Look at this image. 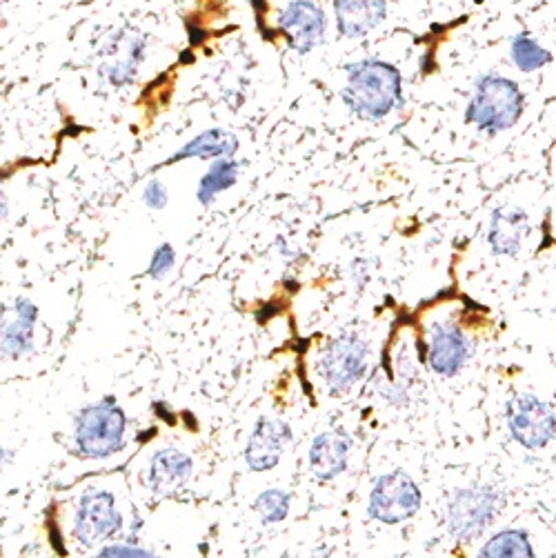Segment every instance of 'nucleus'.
<instances>
[{
	"label": "nucleus",
	"mask_w": 556,
	"mask_h": 558,
	"mask_svg": "<svg viewBox=\"0 0 556 558\" xmlns=\"http://www.w3.org/2000/svg\"><path fill=\"white\" fill-rule=\"evenodd\" d=\"M341 96L354 116L363 121H381L403 101L401 72L394 65L374 58L354 63L347 72Z\"/></svg>",
	"instance_id": "f257e3e1"
},
{
	"label": "nucleus",
	"mask_w": 556,
	"mask_h": 558,
	"mask_svg": "<svg viewBox=\"0 0 556 558\" xmlns=\"http://www.w3.org/2000/svg\"><path fill=\"white\" fill-rule=\"evenodd\" d=\"M523 114V92L514 81L499 74L476 78L465 121L479 132L499 134L519 123Z\"/></svg>",
	"instance_id": "f03ea898"
},
{
	"label": "nucleus",
	"mask_w": 556,
	"mask_h": 558,
	"mask_svg": "<svg viewBox=\"0 0 556 558\" xmlns=\"http://www.w3.org/2000/svg\"><path fill=\"white\" fill-rule=\"evenodd\" d=\"M127 416L112 398L76 416V445L87 458H107L123 447Z\"/></svg>",
	"instance_id": "7ed1b4c3"
},
{
	"label": "nucleus",
	"mask_w": 556,
	"mask_h": 558,
	"mask_svg": "<svg viewBox=\"0 0 556 558\" xmlns=\"http://www.w3.org/2000/svg\"><path fill=\"white\" fill-rule=\"evenodd\" d=\"M501 507L503 494L494 487L456 490L445 507V523L456 541H474L492 523L496 512H501Z\"/></svg>",
	"instance_id": "20e7f679"
},
{
	"label": "nucleus",
	"mask_w": 556,
	"mask_h": 558,
	"mask_svg": "<svg viewBox=\"0 0 556 558\" xmlns=\"http://www.w3.org/2000/svg\"><path fill=\"white\" fill-rule=\"evenodd\" d=\"M421 510V490L401 470L376 478L370 494V516L385 525L403 523Z\"/></svg>",
	"instance_id": "39448f33"
},
{
	"label": "nucleus",
	"mask_w": 556,
	"mask_h": 558,
	"mask_svg": "<svg viewBox=\"0 0 556 558\" xmlns=\"http://www.w3.org/2000/svg\"><path fill=\"white\" fill-rule=\"evenodd\" d=\"M512 438L528 450H541L556 434V414L548 403L532 394H519L508 407Z\"/></svg>",
	"instance_id": "423d86ee"
},
{
	"label": "nucleus",
	"mask_w": 556,
	"mask_h": 558,
	"mask_svg": "<svg viewBox=\"0 0 556 558\" xmlns=\"http://www.w3.org/2000/svg\"><path fill=\"white\" fill-rule=\"evenodd\" d=\"M367 370V345L359 336H339L325 347L319 358V374L334 392L350 390Z\"/></svg>",
	"instance_id": "0eeeda50"
},
{
	"label": "nucleus",
	"mask_w": 556,
	"mask_h": 558,
	"mask_svg": "<svg viewBox=\"0 0 556 558\" xmlns=\"http://www.w3.org/2000/svg\"><path fill=\"white\" fill-rule=\"evenodd\" d=\"M278 32L285 36L294 52L310 54L323 43L327 32L323 7L314 0H292L278 16Z\"/></svg>",
	"instance_id": "6e6552de"
},
{
	"label": "nucleus",
	"mask_w": 556,
	"mask_h": 558,
	"mask_svg": "<svg viewBox=\"0 0 556 558\" xmlns=\"http://www.w3.org/2000/svg\"><path fill=\"white\" fill-rule=\"evenodd\" d=\"M123 518L116 512L114 496L103 490H89L76 512L74 536L83 545H98L121 530Z\"/></svg>",
	"instance_id": "1a4fd4ad"
},
{
	"label": "nucleus",
	"mask_w": 556,
	"mask_h": 558,
	"mask_svg": "<svg viewBox=\"0 0 556 558\" xmlns=\"http://www.w3.org/2000/svg\"><path fill=\"white\" fill-rule=\"evenodd\" d=\"M292 441V430L278 418H261L254 425L250 441L245 447V461L254 472H267L278 465L285 447Z\"/></svg>",
	"instance_id": "9d476101"
},
{
	"label": "nucleus",
	"mask_w": 556,
	"mask_h": 558,
	"mask_svg": "<svg viewBox=\"0 0 556 558\" xmlns=\"http://www.w3.org/2000/svg\"><path fill=\"white\" fill-rule=\"evenodd\" d=\"M468 356L470 345L468 338L461 334V330H456L452 325H439L432 332L428 347V363L434 374L445 378L456 376L463 370V365L468 363Z\"/></svg>",
	"instance_id": "9b49d317"
},
{
	"label": "nucleus",
	"mask_w": 556,
	"mask_h": 558,
	"mask_svg": "<svg viewBox=\"0 0 556 558\" xmlns=\"http://www.w3.org/2000/svg\"><path fill=\"white\" fill-rule=\"evenodd\" d=\"M336 29L345 38L372 34L387 16V0H334Z\"/></svg>",
	"instance_id": "f8f14e48"
},
{
	"label": "nucleus",
	"mask_w": 556,
	"mask_h": 558,
	"mask_svg": "<svg viewBox=\"0 0 556 558\" xmlns=\"http://www.w3.org/2000/svg\"><path fill=\"white\" fill-rule=\"evenodd\" d=\"M352 441L343 432H323L312 441L310 467L321 481H332L345 472Z\"/></svg>",
	"instance_id": "ddd939ff"
},
{
	"label": "nucleus",
	"mask_w": 556,
	"mask_h": 558,
	"mask_svg": "<svg viewBox=\"0 0 556 558\" xmlns=\"http://www.w3.org/2000/svg\"><path fill=\"white\" fill-rule=\"evenodd\" d=\"M192 476V458L174 450V447H165V450L156 452L150 463V487L161 496H172L178 490H183L185 483Z\"/></svg>",
	"instance_id": "4468645a"
},
{
	"label": "nucleus",
	"mask_w": 556,
	"mask_h": 558,
	"mask_svg": "<svg viewBox=\"0 0 556 558\" xmlns=\"http://www.w3.org/2000/svg\"><path fill=\"white\" fill-rule=\"evenodd\" d=\"M525 232H528V214L521 207L503 205L492 214L488 243L494 254L514 256L519 254Z\"/></svg>",
	"instance_id": "2eb2a0df"
},
{
	"label": "nucleus",
	"mask_w": 556,
	"mask_h": 558,
	"mask_svg": "<svg viewBox=\"0 0 556 558\" xmlns=\"http://www.w3.org/2000/svg\"><path fill=\"white\" fill-rule=\"evenodd\" d=\"M36 323V307L29 301H18L12 316L0 323V358H21L32 350V330Z\"/></svg>",
	"instance_id": "dca6fc26"
},
{
	"label": "nucleus",
	"mask_w": 556,
	"mask_h": 558,
	"mask_svg": "<svg viewBox=\"0 0 556 558\" xmlns=\"http://www.w3.org/2000/svg\"><path fill=\"white\" fill-rule=\"evenodd\" d=\"M109 52H116L118 56L114 61H107L101 67V76L103 81H107L109 85H129L134 81V76L138 72V65L145 61V41L141 36L129 38V41L121 43V36L114 38V45Z\"/></svg>",
	"instance_id": "f3484780"
},
{
	"label": "nucleus",
	"mask_w": 556,
	"mask_h": 558,
	"mask_svg": "<svg viewBox=\"0 0 556 558\" xmlns=\"http://www.w3.org/2000/svg\"><path fill=\"white\" fill-rule=\"evenodd\" d=\"M238 149V138L227 132V129H207V132L198 134L194 141L187 143L185 147L170 158L167 163L176 161H187V158H205V161H216V158H232Z\"/></svg>",
	"instance_id": "a211bd4d"
},
{
	"label": "nucleus",
	"mask_w": 556,
	"mask_h": 558,
	"mask_svg": "<svg viewBox=\"0 0 556 558\" xmlns=\"http://www.w3.org/2000/svg\"><path fill=\"white\" fill-rule=\"evenodd\" d=\"M238 181V163L232 158H216V163L210 167L201 183H198V201L203 205H212L218 196L227 192Z\"/></svg>",
	"instance_id": "6ab92c4d"
},
{
	"label": "nucleus",
	"mask_w": 556,
	"mask_h": 558,
	"mask_svg": "<svg viewBox=\"0 0 556 558\" xmlns=\"http://www.w3.org/2000/svg\"><path fill=\"white\" fill-rule=\"evenodd\" d=\"M510 58L519 72L532 74L552 63V52H548L539 41H534L532 36L519 34L510 43Z\"/></svg>",
	"instance_id": "aec40b11"
},
{
	"label": "nucleus",
	"mask_w": 556,
	"mask_h": 558,
	"mask_svg": "<svg viewBox=\"0 0 556 558\" xmlns=\"http://www.w3.org/2000/svg\"><path fill=\"white\" fill-rule=\"evenodd\" d=\"M483 558H532L534 550L525 532L505 530L494 534L479 552Z\"/></svg>",
	"instance_id": "412c9836"
},
{
	"label": "nucleus",
	"mask_w": 556,
	"mask_h": 558,
	"mask_svg": "<svg viewBox=\"0 0 556 558\" xmlns=\"http://www.w3.org/2000/svg\"><path fill=\"white\" fill-rule=\"evenodd\" d=\"M254 510L261 514L265 523H281L290 512V496L283 490H265L256 498Z\"/></svg>",
	"instance_id": "4be33fe9"
},
{
	"label": "nucleus",
	"mask_w": 556,
	"mask_h": 558,
	"mask_svg": "<svg viewBox=\"0 0 556 558\" xmlns=\"http://www.w3.org/2000/svg\"><path fill=\"white\" fill-rule=\"evenodd\" d=\"M176 261V254H174V247L163 243L161 247L156 249L154 256H152V265H150V276L154 281H161L163 276H167V272L174 267Z\"/></svg>",
	"instance_id": "5701e85b"
},
{
	"label": "nucleus",
	"mask_w": 556,
	"mask_h": 558,
	"mask_svg": "<svg viewBox=\"0 0 556 558\" xmlns=\"http://www.w3.org/2000/svg\"><path fill=\"white\" fill-rule=\"evenodd\" d=\"M167 198L170 196H167V189L161 181H152L143 192V201L150 209H163L167 205Z\"/></svg>",
	"instance_id": "b1692460"
},
{
	"label": "nucleus",
	"mask_w": 556,
	"mask_h": 558,
	"mask_svg": "<svg viewBox=\"0 0 556 558\" xmlns=\"http://www.w3.org/2000/svg\"><path fill=\"white\" fill-rule=\"evenodd\" d=\"M101 556H152V552L143 550V547H132V545L118 543V545L103 547Z\"/></svg>",
	"instance_id": "393cba45"
},
{
	"label": "nucleus",
	"mask_w": 556,
	"mask_h": 558,
	"mask_svg": "<svg viewBox=\"0 0 556 558\" xmlns=\"http://www.w3.org/2000/svg\"><path fill=\"white\" fill-rule=\"evenodd\" d=\"M5 461H7V452L3 450V447H0V470H3V465H5Z\"/></svg>",
	"instance_id": "a878e982"
}]
</instances>
